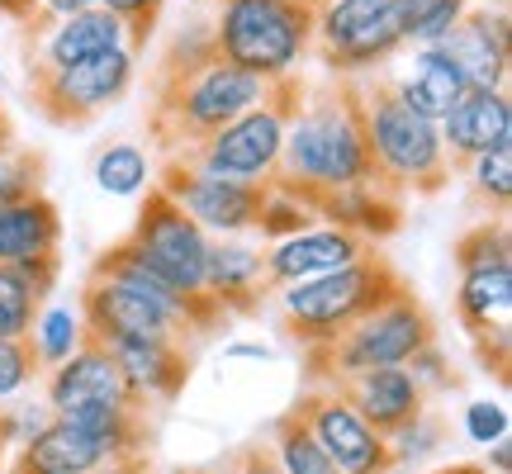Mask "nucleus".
Instances as JSON below:
<instances>
[{
    "instance_id": "f257e3e1",
    "label": "nucleus",
    "mask_w": 512,
    "mask_h": 474,
    "mask_svg": "<svg viewBox=\"0 0 512 474\" xmlns=\"http://www.w3.org/2000/svg\"><path fill=\"white\" fill-rule=\"evenodd\" d=\"M271 81L233 67L214 48V34L204 24H190L171 38L152 72V105H147V133L162 157H176L185 147L204 143L228 119L252 110Z\"/></svg>"
},
{
    "instance_id": "f03ea898",
    "label": "nucleus",
    "mask_w": 512,
    "mask_h": 474,
    "mask_svg": "<svg viewBox=\"0 0 512 474\" xmlns=\"http://www.w3.org/2000/svg\"><path fill=\"white\" fill-rule=\"evenodd\" d=\"M366 181H380V176H375L366 124H361V81L356 76H332L328 86L304 95L299 114L290 119L271 185L290 190L294 200H304L313 209L318 195Z\"/></svg>"
},
{
    "instance_id": "7ed1b4c3",
    "label": "nucleus",
    "mask_w": 512,
    "mask_h": 474,
    "mask_svg": "<svg viewBox=\"0 0 512 474\" xmlns=\"http://www.w3.org/2000/svg\"><path fill=\"white\" fill-rule=\"evenodd\" d=\"M48 408L53 418L76 422L95 437L119 446V456H152L157 441V403L143 399L114 356L81 332V342L67 361L48 370Z\"/></svg>"
},
{
    "instance_id": "20e7f679",
    "label": "nucleus",
    "mask_w": 512,
    "mask_h": 474,
    "mask_svg": "<svg viewBox=\"0 0 512 474\" xmlns=\"http://www.w3.org/2000/svg\"><path fill=\"white\" fill-rule=\"evenodd\" d=\"M356 81H361V124H366L375 176L399 195H441L451 181V162L441 147L437 119L403 105L394 76L370 72Z\"/></svg>"
},
{
    "instance_id": "39448f33",
    "label": "nucleus",
    "mask_w": 512,
    "mask_h": 474,
    "mask_svg": "<svg viewBox=\"0 0 512 474\" xmlns=\"http://www.w3.org/2000/svg\"><path fill=\"white\" fill-rule=\"evenodd\" d=\"M408 280L399 275V266L375 247V252L356 256L337 271H323L313 280H294L275 290L280 304V332L290 337L294 347H318L332 342L337 332H347L356 318H366L375 304H384L394 290H403Z\"/></svg>"
},
{
    "instance_id": "423d86ee",
    "label": "nucleus",
    "mask_w": 512,
    "mask_h": 474,
    "mask_svg": "<svg viewBox=\"0 0 512 474\" xmlns=\"http://www.w3.org/2000/svg\"><path fill=\"white\" fill-rule=\"evenodd\" d=\"M432 342H437V318L418 299L413 285H403L384 304H375L366 318H356L347 332H337L332 342L299 351L304 384H332L342 375H356V370L403 365L413 351L432 347Z\"/></svg>"
},
{
    "instance_id": "0eeeda50",
    "label": "nucleus",
    "mask_w": 512,
    "mask_h": 474,
    "mask_svg": "<svg viewBox=\"0 0 512 474\" xmlns=\"http://www.w3.org/2000/svg\"><path fill=\"white\" fill-rule=\"evenodd\" d=\"M313 15L318 10L309 0H219L209 34L233 67L261 81H280L309 57Z\"/></svg>"
},
{
    "instance_id": "6e6552de",
    "label": "nucleus",
    "mask_w": 512,
    "mask_h": 474,
    "mask_svg": "<svg viewBox=\"0 0 512 474\" xmlns=\"http://www.w3.org/2000/svg\"><path fill=\"white\" fill-rule=\"evenodd\" d=\"M304 76L290 72L271 81L266 95L256 100L252 110H242L238 119H228L219 133H209L204 143L176 152L181 162L214 171V176H233V181H271L275 162H280V147H285V128L304 105Z\"/></svg>"
},
{
    "instance_id": "1a4fd4ad",
    "label": "nucleus",
    "mask_w": 512,
    "mask_h": 474,
    "mask_svg": "<svg viewBox=\"0 0 512 474\" xmlns=\"http://www.w3.org/2000/svg\"><path fill=\"white\" fill-rule=\"evenodd\" d=\"M138 53L133 48H110V53L81 57L67 67H29V105L43 124L53 128H86L100 114L119 105L133 86Z\"/></svg>"
},
{
    "instance_id": "9d476101",
    "label": "nucleus",
    "mask_w": 512,
    "mask_h": 474,
    "mask_svg": "<svg viewBox=\"0 0 512 474\" xmlns=\"http://www.w3.org/2000/svg\"><path fill=\"white\" fill-rule=\"evenodd\" d=\"M152 185L166 190V195L181 204L185 214L200 223L209 237L256 233L261 204H266V195H271V181H233V176H214V171H200V166L181 162V157H166Z\"/></svg>"
},
{
    "instance_id": "9b49d317",
    "label": "nucleus",
    "mask_w": 512,
    "mask_h": 474,
    "mask_svg": "<svg viewBox=\"0 0 512 474\" xmlns=\"http://www.w3.org/2000/svg\"><path fill=\"white\" fill-rule=\"evenodd\" d=\"M128 242H133V247L143 252V261H152L171 285H181L185 294H204L209 233H204L200 223L190 219L166 190L147 185L143 209H138V223H133Z\"/></svg>"
},
{
    "instance_id": "f8f14e48",
    "label": "nucleus",
    "mask_w": 512,
    "mask_h": 474,
    "mask_svg": "<svg viewBox=\"0 0 512 474\" xmlns=\"http://www.w3.org/2000/svg\"><path fill=\"white\" fill-rule=\"evenodd\" d=\"M76 318H81V332L95 337V342H114V337H171L181 347L200 342V332L190 328L185 318H176L166 304H157V299L138 294L133 285L100 271H91V280H86Z\"/></svg>"
},
{
    "instance_id": "ddd939ff",
    "label": "nucleus",
    "mask_w": 512,
    "mask_h": 474,
    "mask_svg": "<svg viewBox=\"0 0 512 474\" xmlns=\"http://www.w3.org/2000/svg\"><path fill=\"white\" fill-rule=\"evenodd\" d=\"M313 432V441L332 456V465L342 474H394V456L389 441L370 427L366 418H356L347 403L332 394L328 384H304L299 399L290 403Z\"/></svg>"
},
{
    "instance_id": "4468645a",
    "label": "nucleus",
    "mask_w": 512,
    "mask_h": 474,
    "mask_svg": "<svg viewBox=\"0 0 512 474\" xmlns=\"http://www.w3.org/2000/svg\"><path fill=\"white\" fill-rule=\"evenodd\" d=\"M441 128V147H446V162H451V176H460L465 166L494 152V147H512V100L508 86H470L451 110L437 119Z\"/></svg>"
},
{
    "instance_id": "2eb2a0df",
    "label": "nucleus",
    "mask_w": 512,
    "mask_h": 474,
    "mask_svg": "<svg viewBox=\"0 0 512 474\" xmlns=\"http://www.w3.org/2000/svg\"><path fill=\"white\" fill-rule=\"evenodd\" d=\"M337 399L347 403L356 418H366L384 441L399 432L403 422H413L427 408V394L422 384L408 375V365H380V370H356V375H342V380L328 384Z\"/></svg>"
},
{
    "instance_id": "dca6fc26",
    "label": "nucleus",
    "mask_w": 512,
    "mask_h": 474,
    "mask_svg": "<svg viewBox=\"0 0 512 474\" xmlns=\"http://www.w3.org/2000/svg\"><path fill=\"white\" fill-rule=\"evenodd\" d=\"M437 48L456 62L470 86H508L512 72V24L508 10H465V15L437 38Z\"/></svg>"
},
{
    "instance_id": "f3484780",
    "label": "nucleus",
    "mask_w": 512,
    "mask_h": 474,
    "mask_svg": "<svg viewBox=\"0 0 512 474\" xmlns=\"http://www.w3.org/2000/svg\"><path fill=\"white\" fill-rule=\"evenodd\" d=\"M366 252H375L370 237L347 233L337 223H313L304 233L266 242V280H271V290H280V285H294V280H313L323 271H337V266H347V261Z\"/></svg>"
},
{
    "instance_id": "a211bd4d",
    "label": "nucleus",
    "mask_w": 512,
    "mask_h": 474,
    "mask_svg": "<svg viewBox=\"0 0 512 474\" xmlns=\"http://www.w3.org/2000/svg\"><path fill=\"white\" fill-rule=\"evenodd\" d=\"M100 347L114 356L124 380L157 408L181 399L185 384H190V370H195V351L171 342V337H114V342H100Z\"/></svg>"
},
{
    "instance_id": "6ab92c4d",
    "label": "nucleus",
    "mask_w": 512,
    "mask_h": 474,
    "mask_svg": "<svg viewBox=\"0 0 512 474\" xmlns=\"http://www.w3.org/2000/svg\"><path fill=\"white\" fill-rule=\"evenodd\" d=\"M204 294H209L228 318L256 313L275 294L271 280H266V247H252V242H242V237H209Z\"/></svg>"
},
{
    "instance_id": "aec40b11",
    "label": "nucleus",
    "mask_w": 512,
    "mask_h": 474,
    "mask_svg": "<svg viewBox=\"0 0 512 474\" xmlns=\"http://www.w3.org/2000/svg\"><path fill=\"white\" fill-rule=\"evenodd\" d=\"M110 48H128V29L124 19L110 15L105 5H86L67 19H53L38 38L24 43V62L29 67H67L81 57L110 53Z\"/></svg>"
},
{
    "instance_id": "412c9836",
    "label": "nucleus",
    "mask_w": 512,
    "mask_h": 474,
    "mask_svg": "<svg viewBox=\"0 0 512 474\" xmlns=\"http://www.w3.org/2000/svg\"><path fill=\"white\" fill-rule=\"evenodd\" d=\"M114 456H119L114 441L95 437L76 422L48 418L24 446H15V460H10L5 474H86Z\"/></svg>"
},
{
    "instance_id": "4be33fe9",
    "label": "nucleus",
    "mask_w": 512,
    "mask_h": 474,
    "mask_svg": "<svg viewBox=\"0 0 512 474\" xmlns=\"http://www.w3.org/2000/svg\"><path fill=\"white\" fill-rule=\"evenodd\" d=\"M403 204H408V195L389 190L384 181H366V185L332 190V195H318L313 214L337 223V228H347V233H361L370 242H380V237L403 228Z\"/></svg>"
},
{
    "instance_id": "5701e85b",
    "label": "nucleus",
    "mask_w": 512,
    "mask_h": 474,
    "mask_svg": "<svg viewBox=\"0 0 512 474\" xmlns=\"http://www.w3.org/2000/svg\"><path fill=\"white\" fill-rule=\"evenodd\" d=\"M62 252H43L15 266H0V337H29L38 313L48 309V294L57 290Z\"/></svg>"
},
{
    "instance_id": "b1692460",
    "label": "nucleus",
    "mask_w": 512,
    "mask_h": 474,
    "mask_svg": "<svg viewBox=\"0 0 512 474\" xmlns=\"http://www.w3.org/2000/svg\"><path fill=\"white\" fill-rule=\"evenodd\" d=\"M62 252V214L48 195H29L0 209V266H15L29 256Z\"/></svg>"
},
{
    "instance_id": "393cba45",
    "label": "nucleus",
    "mask_w": 512,
    "mask_h": 474,
    "mask_svg": "<svg viewBox=\"0 0 512 474\" xmlns=\"http://www.w3.org/2000/svg\"><path fill=\"white\" fill-rule=\"evenodd\" d=\"M394 91H399L403 105H413L418 114L441 119L460 95L470 91V81H465V72L441 53L437 43H427V48H418V57H413V76H394Z\"/></svg>"
},
{
    "instance_id": "a878e982",
    "label": "nucleus",
    "mask_w": 512,
    "mask_h": 474,
    "mask_svg": "<svg viewBox=\"0 0 512 474\" xmlns=\"http://www.w3.org/2000/svg\"><path fill=\"white\" fill-rule=\"evenodd\" d=\"M271 456L285 474H342L332 465V456L313 441V432L304 427V418L285 408L280 418L271 422Z\"/></svg>"
},
{
    "instance_id": "bb28decb",
    "label": "nucleus",
    "mask_w": 512,
    "mask_h": 474,
    "mask_svg": "<svg viewBox=\"0 0 512 474\" xmlns=\"http://www.w3.org/2000/svg\"><path fill=\"white\" fill-rule=\"evenodd\" d=\"M470 181V195H475L484 209H494V219H508L512 209V147H494L460 171Z\"/></svg>"
},
{
    "instance_id": "cd10ccee",
    "label": "nucleus",
    "mask_w": 512,
    "mask_h": 474,
    "mask_svg": "<svg viewBox=\"0 0 512 474\" xmlns=\"http://www.w3.org/2000/svg\"><path fill=\"white\" fill-rule=\"evenodd\" d=\"M394 5H399V24H403V43L408 48L437 43L470 10V0H394Z\"/></svg>"
},
{
    "instance_id": "c85d7f7f",
    "label": "nucleus",
    "mask_w": 512,
    "mask_h": 474,
    "mask_svg": "<svg viewBox=\"0 0 512 474\" xmlns=\"http://www.w3.org/2000/svg\"><path fill=\"white\" fill-rule=\"evenodd\" d=\"M43 181H48L43 152H34V147H24V143L0 147V209L29 200V195H43Z\"/></svg>"
},
{
    "instance_id": "c756f323",
    "label": "nucleus",
    "mask_w": 512,
    "mask_h": 474,
    "mask_svg": "<svg viewBox=\"0 0 512 474\" xmlns=\"http://www.w3.org/2000/svg\"><path fill=\"white\" fill-rule=\"evenodd\" d=\"M95 185L105 195H143L147 185V157L138 143H110L95 157Z\"/></svg>"
},
{
    "instance_id": "7c9ffc66",
    "label": "nucleus",
    "mask_w": 512,
    "mask_h": 474,
    "mask_svg": "<svg viewBox=\"0 0 512 474\" xmlns=\"http://www.w3.org/2000/svg\"><path fill=\"white\" fill-rule=\"evenodd\" d=\"M446 446V418L432 413V403L422 408L413 422H403L399 432L389 437V456H394V470L403 465H422V460H432Z\"/></svg>"
},
{
    "instance_id": "2f4dec72",
    "label": "nucleus",
    "mask_w": 512,
    "mask_h": 474,
    "mask_svg": "<svg viewBox=\"0 0 512 474\" xmlns=\"http://www.w3.org/2000/svg\"><path fill=\"white\" fill-rule=\"evenodd\" d=\"M313 223H318V214H313L309 204L294 200L290 190H275L271 185V195L261 204V219H256V237H261V242H280V237L304 233Z\"/></svg>"
},
{
    "instance_id": "473e14b6",
    "label": "nucleus",
    "mask_w": 512,
    "mask_h": 474,
    "mask_svg": "<svg viewBox=\"0 0 512 474\" xmlns=\"http://www.w3.org/2000/svg\"><path fill=\"white\" fill-rule=\"evenodd\" d=\"M38 375H43V361H38L34 332L29 337H0V399L24 394Z\"/></svg>"
},
{
    "instance_id": "72a5a7b5",
    "label": "nucleus",
    "mask_w": 512,
    "mask_h": 474,
    "mask_svg": "<svg viewBox=\"0 0 512 474\" xmlns=\"http://www.w3.org/2000/svg\"><path fill=\"white\" fill-rule=\"evenodd\" d=\"M76 342H81V318H72L67 309H43L34 323V347H38V361H43V370H53L57 361H67L76 351Z\"/></svg>"
},
{
    "instance_id": "f704fd0d",
    "label": "nucleus",
    "mask_w": 512,
    "mask_h": 474,
    "mask_svg": "<svg viewBox=\"0 0 512 474\" xmlns=\"http://www.w3.org/2000/svg\"><path fill=\"white\" fill-rule=\"evenodd\" d=\"M408 375L422 384V394L427 399H437V394H451V389H460V375H456V365L446 361V351H441V342H432V347H422L408 356Z\"/></svg>"
},
{
    "instance_id": "c9c22d12",
    "label": "nucleus",
    "mask_w": 512,
    "mask_h": 474,
    "mask_svg": "<svg viewBox=\"0 0 512 474\" xmlns=\"http://www.w3.org/2000/svg\"><path fill=\"white\" fill-rule=\"evenodd\" d=\"M95 5H105L110 15L124 19L128 48H133V53H143L147 38L157 34V19H162V5H166V0H95Z\"/></svg>"
},
{
    "instance_id": "e433bc0d",
    "label": "nucleus",
    "mask_w": 512,
    "mask_h": 474,
    "mask_svg": "<svg viewBox=\"0 0 512 474\" xmlns=\"http://www.w3.org/2000/svg\"><path fill=\"white\" fill-rule=\"evenodd\" d=\"M214 474H285L271 456V441H242L223 460H214Z\"/></svg>"
},
{
    "instance_id": "4c0bfd02",
    "label": "nucleus",
    "mask_w": 512,
    "mask_h": 474,
    "mask_svg": "<svg viewBox=\"0 0 512 474\" xmlns=\"http://www.w3.org/2000/svg\"><path fill=\"white\" fill-rule=\"evenodd\" d=\"M465 437L475 441V446H494L498 437H508V408L489 399L470 403L465 408Z\"/></svg>"
},
{
    "instance_id": "58836bf2",
    "label": "nucleus",
    "mask_w": 512,
    "mask_h": 474,
    "mask_svg": "<svg viewBox=\"0 0 512 474\" xmlns=\"http://www.w3.org/2000/svg\"><path fill=\"white\" fill-rule=\"evenodd\" d=\"M86 5H95V0H34V10L19 19V24H24V43L43 34L53 19H67V15H76V10H86Z\"/></svg>"
},
{
    "instance_id": "ea45409f",
    "label": "nucleus",
    "mask_w": 512,
    "mask_h": 474,
    "mask_svg": "<svg viewBox=\"0 0 512 474\" xmlns=\"http://www.w3.org/2000/svg\"><path fill=\"white\" fill-rule=\"evenodd\" d=\"M489 465H494V474H512V437H498L494 451H489Z\"/></svg>"
},
{
    "instance_id": "a19ab883",
    "label": "nucleus",
    "mask_w": 512,
    "mask_h": 474,
    "mask_svg": "<svg viewBox=\"0 0 512 474\" xmlns=\"http://www.w3.org/2000/svg\"><path fill=\"white\" fill-rule=\"evenodd\" d=\"M29 10H34V0H0V15L15 19V24H19L24 15H29Z\"/></svg>"
},
{
    "instance_id": "79ce46f5",
    "label": "nucleus",
    "mask_w": 512,
    "mask_h": 474,
    "mask_svg": "<svg viewBox=\"0 0 512 474\" xmlns=\"http://www.w3.org/2000/svg\"><path fill=\"white\" fill-rule=\"evenodd\" d=\"M437 474H489V465H475V460H460V465H441Z\"/></svg>"
},
{
    "instance_id": "37998d69",
    "label": "nucleus",
    "mask_w": 512,
    "mask_h": 474,
    "mask_svg": "<svg viewBox=\"0 0 512 474\" xmlns=\"http://www.w3.org/2000/svg\"><path fill=\"white\" fill-rule=\"evenodd\" d=\"M233 356H252V361H271V347H252V342H242V347H233Z\"/></svg>"
},
{
    "instance_id": "c03bdc74",
    "label": "nucleus",
    "mask_w": 512,
    "mask_h": 474,
    "mask_svg": "<svg viewBox=\"0 0 512 474\" xmlns=\"http://www.w3.org/2000/svg\"><path fill=\"white\" fill-rule=\"evenodd\" d=\"M5 143H15V124H10V114L0 110V147Z\"/></svg>"
},
{
    "instance_id": "a18cd8bd",
    "label": "nucleus",
    "mask_w": 512,
    "mask_h": 474,
    "mask_svg": "<svg viewBox=\"0 0 512 474\" xmlns=\"http://www.w3.org/2000/svg\"><path fill=\"white\" fill-rule=\"evenodd\" d=\"M176 474H214V465H200V470H176Z\"/></svg>"
},
{
    "instance_id": "49530a36",
    "label": "nucleus",
    "mask_w": 512,
    "mask_h": 474,
    "mask_svg": "<svg viewBox=\"0 0 512 474\" xmlns=\"http://www.w3.org/2000/svg\"><path fill=\"white\" fill-rule=\"evenodd\" d=\"M498 10H508V0H498Z\"/></svg>"
},
{
    "instance_id": "de8ad7c7",
    "label": "nucleus",
    "mask_w": 512,
    "mask_h": 474,
    "mask_svg": "<svg viewBox=\"0 0 512 474\" xmlns=\"http://www.w3.org/2000/svg\"><path fill=\"white\" fill-rule=\"evenodd\" d=\"M309 5H313V10H318V0H309Z\"/></svg>"
},
{
    "instance_id": "09e8293b",
    "label": "nucleus",
    "mask_w": 512,
    "mask_h": 474,
    "mask_svg": "<svg viewBox=\"0 0 512 474\" xmlns=\"http://www.w3.org/2000/svg\"><path fill=\"white\" fill-rule=\"evenodd\" d=\"M318 5H328V0H318Z\"/></svg>"
}]
</instances>
